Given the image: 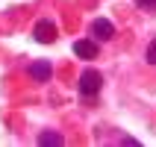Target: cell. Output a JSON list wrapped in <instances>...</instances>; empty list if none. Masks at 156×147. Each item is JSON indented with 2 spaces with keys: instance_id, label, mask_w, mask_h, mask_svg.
<instances>
[{
  "instance_id": "6da1fadb",
  "label": "cell",
  "mask_w": 156,
  "mask_h": 147,
  "mask_svg": "<svg viewBox=\"0 0 156 147\" xmlns=\"http://www.w3.org/2000/svg\"><path fill=\"white\" fill-rule=\"evenodd\" d=\"M100 86H103V77H100V71L86 68L83 74H80V91H83L86 97H94L97 91H100Z\"/></svg>"
},
{
  "instance_id": "7a4b0ae2",
  "label": "cell",
  "mask_w": 156,
  "mask_h": 147,
  "mask_svg": "<svg viewBox=\"0 0 156 147\" xmlns=\"http://www.w3.org/2000/svg\"><path fill=\"white\" fill-rule=\"evenodd\" d=\"M91 35H94L97 41H112L115 38V24L106 21V18H94L91 21Z\"/></svg>"
},
{
  "instance_id": "3957f363",
  "label": "cell",
  "mask_w": 156,
  "mask_h": 147,
  "mask_svg": "<svg viewBox=\"0 0 156 147\" xmlns=\"http://www.w3.org/2000/svg\"><path fill=\"white\" fill-rule=\"evenodd\" d=\"M33 35H35V41H41V44H53L59 33H56V24H53V21H38Z\"/></svg>"
},
{
  "instance_id": "277c9868",
  "label": "cell",
  "mask_w": 156,
  "mask_h": 147,
  "mask_svg": "<svg viewBox=\"0 0 156 147\" xmlns=\"http://www.w3.org/2000/svg\"><path fill=\"white\" fill-rule=\"evenodd\" d=\"M30 77L35 79V82H47V79L53 77V65L50 62H33V65H30Z\"/></svg>"
},
{
  "instance_id": "5b68a950",
  "label": "cell",
  "mask_w": 156,
  "mask_h": 147,
  "mask_svg": "<svg viewBox=\"0 0 156 147\" xmlns=\"http://www.w3.org/2000/svg\"><path fill=\"white\" fill-rule=\"evenodd\" d=\"M74 53H77L80 59H94V56H97V44L88 41V38H83V41L74 44Z\"/></svg>"
},
{
  "instance_id": "8992f818",
  "label": "cell",
  "mask_w": 156,
  "mask_h": 147,
  "mask_svg": "<svg viewBox=\"0 0 156 147\" xmlns=\"http://www.w3.org/2000/svg\"><path fill=\"white\" fill-rule=\"evenodd\" d=\"M38 144L56 147V144H62V135H59V132H41V135H38Z\"/></svg>"
},
{
  "instance_id": "52a82bcc",
  "label": "cell",
  "mask_w": 156,
  "mask_h": 147,
  "mask_svg": "<svg viewBox=\"0 0 156 147\" xmlns=\"http://www.w3.org/2000/svg\"><path fill=\"white\" fill-rule=\"evenodd\" d=\"M147 62H150V65H156V38L147 44Z\"/></svg>"
},
{
  "instance_id": "ba28073f",
  "label": "cell",
  "mask_w": 156,
  "mask_h": 147,
  "mask_svg": "<svg viewBox=\"0 0 156 147\" xmlns=\"http://www.w3.org/2000/svg\"><path fill=\"white\" fill-rule=\"evenodd\" d=\"M136 3H139V6H141V9H147V6H153L156 0H136Z\"/></svg>"
}]
</instances>
